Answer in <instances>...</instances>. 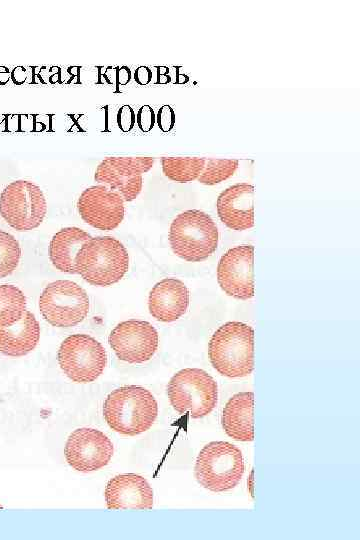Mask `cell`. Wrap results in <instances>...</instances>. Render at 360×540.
<instances>
[{"label":"cell","instance_id":"484cf974","mask_svg":"<svg viewBox=\"0 0 360 540\" xmlns=\"http://www.w3.org/2000/svg\"><path fill=\"white\" fill-rule=\"evenodd\" d=\"M156 122L162 132L171 131L176 122V115L170 105H163L159 108L156 115Z\"/></svg>","mask_w":360,"mask_h":540},{"label":"cell","instance_id":"ac0fdd59","mask_svg":"<svg viewBox=\"0 0 360 540\" xmlns=\"http://www.w3.org/2000/svg\"><path fill=\"white\" fill-rule=\"evenodd\" d=\"M254 393L239 392L226 403L221 417L225 433L237 441L254 440Z\"/></svg>","mask_w":360,"mask_h":540},{"label":"cell","instance_id":"52a82bcc","mask_svg":"<svg viewBox=\"0 0 360 540\" xmlns=\"http://www.w3.org/2000/svg\"><path fill=\"white\" fill-rule=\"evenodd\" d=\"M47 212L45 196L39 186L27 180L8 184L0 195V214L18 231L37 228Z\"/></svg>","mask_w":360,"mask_h":540},{"label":"cell","instance_id":"cb8c5ba5","mask_svg":"<svg viewBox=\"0 0 360 540\" xmlns=\"http://www.w3.org/2000/svg\"><path fill=\"white\" fill-rule=\"evenodd\" d=\"M21 256L18 241L3 230H0V278L10 275L17 267Z\"/></svg>","mask_w":360,"mask_h":540},{"label":"cell","instance_id":"5bb4252c","mask_svg":"<svg viewBox=\"0 0 360 540\" xmlns=\"http://www.w3.org/2000/svg\"><path fill=\"white\" fill-rule=\"evenodd\" d=\"M77 207L86 223L104 231L118 227L125 213L122 196L105 185L86 188L78 199Z\"/></svg>","mask_w":360,"mask_h":540},{"label":"cell","instance_id":"603a6c76","mask_svg":"<svg viewBox=\"0 0 360 540\" xmlns=\"http://www.w3.org/2000/svg\"><path fill=\"white\" fill-rule=\"evenodd\" d=\"M238 168L235 159H208L197 180L205 185H215L230 178Z\"/></svg>","mask_w":360,"mask_h":540},{"label":"cell","instance_id":"d4e9b609","mask_svg":"<svg viewBox=\"0 0 360 540\" xmlns=\"http://www.w3.org/2000/svg\"><path fill=\"white\" fill-rule=\"evenodd\" d=\"M156 122V115L150 105H143L136 114V123L142 132H150Z\"/></svg>","mask_w":360,"mask_h":540},{"label":"cell","instance_id":"ba28073f","mask_svg":"<svg viewBox=\"0 0 360 540\" xmlns=\"http://www.w3.org/2000/svg\"><path fill=\"white\" fill-rule=\"evenodd\" d=\"M58 362L69 379L77 383H89L103 373L107 354L95 338L87 334H73L61 343Z\"/></svg>","mask_w":360,"mask_h":540},{"label":"cell","instance_id":"277c9868","mask_svg":"<svg viewBox=\"0 0 360 540\" xmlns=\"http://www.w3.org/2000/svg\"><path fill=\"white\" fill-rule=\"evenodd\" d=\"M169 242L178 257L200 262L215 252L218 229L207 213L197 209L186 210L172 221Z\"/></svg>","mask_w":360,"mask_h":540},{"label":"cell","instance_id":"7c38bea8","mask_svg":"<svg viewBox=\"0 0 360 540\" xmlns=\"http://www.w3.org/2000/svg\"><path fill=\"white\" fill-rule=\"evenodd\" d=\"M116 356L128 363L150 360L158 347V333L147 321L130 319L119 323L108 338Z\"/></svg>","mask_w":360,"mask_h":540},{"label":"cell","instance_id":"9c48e42d","mask_svg":"<svg viewBox=\"0 0 360 540\" xmlns=\"http://www.w3.org/2000/svg\"><path fill=\"white\" fill-rule=\"evenodd\" d=\"M45 320L56 327H71L82 322L89 311L87 293L69 280H57L45 287L39 298Z\"/></svg>","mask_w":360,"mask_h":540},{"label":"cell","instance_id":"5b68a950","mask_svg":"<svg viewBox=\"0 0 360 540\" xmlns=\"http://www.w3.org/2000/svg\"><path fill=\"white\" fill-rule=\"evenodd\" d=\"M244 470L242 452L237 446L227 441H212L199 452L194 474L204 488L223 492L237 486Z\"/></svg>","mask_w":360,"mask_h":540},{"label":"cell","instance_id":"f546056e","mask_svg":"<svg viewBox=\"0 0 360 540\" xmlns=\"http://www.w3.org/2000/svg\"><path fill=\"white\" fill-rule=\"evenodd\" d=\"M11 78L14 83L18 85L22 84L26 79L25 69L21 66L16 67L11 73Z\"/></svg>","mask_w":360,"mask_h":540},{"label":"cell","instance_id":"e0dca14e","mask_svg":"<svg viewBox=\"0 0 360 540\" xmlns=\"http://www.w3.org/2000/svg\"><path fill=\"white\" fill-rule=\"evenodd\" d=\"M189 305V291L176 278H165L150 291L148 307L150 314L162 322H173L185 314Z\"/></svg>","mask_w":360,"mask_h":540},{"label":"cell","instance_id":"30bf717a","mask_svg":"<svg viewBox=\"0 0 360 540\" xmlns=\"http://www.w3.org/2000/svg\"><path fill=\"white\" fill-rule=\"evenodd\" d=\"M153 163L152 157H107L97 166L94 178L130 202L141 192L142 175Z\"/></svg>","mask_w":360,"mask_h":540},{"label":"cell","instance_id":"d6986e66","mask_svg":"<svg viewBox=\"0 0 360 540\" xmlns=\"http://www.w3.org/2000/svg\"><path fill=\"white\" fill-rule=\"evenodd\" d=\"M40 326L30 311L10 326H0V352L19 357L32 351L39 342Z\"/></svg>","mask_w":360,"mask_h":540},{"label":"cell","instance_id":"9a60e30c","mask_svg":"<svg viewBox=\"0 0 360 540\" xmlns=\"http://www.w3.org/2000/svg\"><path fill=\"white\" fill-rule=\"evenodd\" d=\"M105 501L108 509H151L153 489L141 475L119 474L108 481Z\"/></svg>","mask_w":360,"mask_h":540},{"label":"cell","instance_id":"44dd1931","mask_svg":"<svg viewBox=\"0 0 360 540\" xmlns=\"http://www.w3.org/2000/svg\"><path fill=\"white\" fill-rule=\"evenodd\" d=\"M206 159L199 157H163L162 170L170 180L180 183L190 182L199 177Z\"/></svg>","mask_w":360,"mask_h":540},{"label":"cell","instance_id":"2e32d148","mask_svg":"<svg viewBox=\"0 0 360 540\" xmlns=\"http://www.w3.org/2000/svg\"><path fill=\"white\" fill-rule=\"evenodd\" d=\"M220 220L230 229L242 231L254 226V187L238 183L222 191L216 202Z\"/></svg>","mask_w":360,"mask_h":540},{"label":"cell","instance_id":"8fae6325","mask_svg":"<svg viewBox=\"0 0 360 540\" xmlns=\"http://www.w3.org/2000/svg\"><path fill=\"white\" fill-rule=\"evenodd\" d=\"M111 440L94 428H78L68 437L64 454L68 464L79 472H92L106 466L113 455Z\"/></svg>","mask_w":360,"mask_h":540},{"label":"cell","instance_id":"f1b7e54d","mask_svg":"<svg viewBox=\"0 0 360 540\" xmlns=\"http://www.w3.org/2000/svg\"><path fill=\"white\" fill-rule=\"evenodd\" d=\"M131 79V71L127 66H123L117 71V83L126 85Z\"/></svg>","mask_w":360,"mask_h":540},{"label":"cell","instance_id":"4316f807","mask_svg":"<svg viewBox=\"0 0 360 540\" xmlns=\"http://www.w3.org/2000/svg\"><path fill=\"white\" fill-rule=\"evenodd\" d=\"M117 125L123 132H129L133 129L136 123V114L133 108L129 105H123L117 112Z\"/></svg>","mask_w":360,"mask_h":540},{"label":"cell","instance_id":"3957f363","mask_svg":"<svg viewBox=\"0 0 360 540\" xmlns=\"http://www.w3.org/2000/svg\"><path fill=\"white\" fill-rule=\"evenodd\" d=\"M128 267L126 248L111 236L91 238L82 245L75 258L76 273L96 286H109L118 282Z\"/></svg>","mask_w":360,"mask_h":540},{"label":"cell","instance_id":"4fadbf2b","mask_svg":"<svg viewBox=\"0 0 360 540\" xmlns=\"http://www.w3.org/2000/svg\"><path fill=\"white\" fill-rule=\"evenodd\" d=\"M254 246L240 245L228 250L219 260L217 280L229 296L247 300L254 296Z\"/></svg>","mask_w":360,"mask_h":540},{"label":"cell","instance_id":"4dcf8cb0","mask_svg":"<svg viewBox=\"0 0 360 540\" xmlns=\"http://www.w3.org/2000/svg\"><path fill=\"white\" fill-rule=\"evenodd\" d=\"M10 78V75H9V72L7 70V68L5 67H0V84L1 85H4L8 82Z\"/></svg>","mask_w":360,"mask_h":540},{"label":"cell","instance_id":"83f0119b","mask_svg":"<svg viewBox=\"0 0 360 540\" xmlns=\"http://www.w3.org/2000/svg\"><path fill=\"white\" fill-rule=\"evenodd\" d=\"M134 80L139 85H147L152 80V70L147 66H139L134 72Z\"/></svg>","mask_w":360,"mask_h":540},{"label":"cell","instance_id":"7402d4cb","mask_svg":"<svg viewBox=\"0 0 360 540\" xmlns=\"http://www.w3.org/2000/svg\"><path fill=\"white\" fill-rule=\"evenodd\" d=\"M26 311V298L14 285H0V326H10Z\"/></svg>","mask_w":360,"mask_h":540},{"label":"cell","instance_id":"8992f818","mask_svg":"<svg viewBox=\"0 0 360 540\" xmlns=\"http://www.w3.org/2000/svg\"><path fill=\"white\" fill-rule=\"evenodd\" d=\"M167 395L175 411L189 413L199 419L207 416L218 401L216 381L204 370L185 368L178 371L167 385Z\"/></svg>","mask_w":360,"mask_h":540},{"label":"cell","instance_id":"6da1fadb","mask_svg":"<svg viewBox=\"0 0 360 540\" xmlns=\"http://www.w3.org/2000/svg\"><path fill=\"white\" fill-rule=\"evenodd\" d=\"M157 414L158 405L152 393L136 385L113 390L103 405V415L109 427L127 436L147 431Z\"/></svg>","mask_w":360,"mask_h":540},{"label":"cell","instance_id":"7a4b0ae2","mask_svg":"<svg viewBox=\"0 0 360 540\" xmlns=\"http://www.w3.org/2000/svg\"><path fill=\"white\" fill-rule=\"evenodd\" d=\"M208 355L214 369L229 378L245 377L254 369V330L245 323L231 321L212 335Z\"/></svg>","mask_w":360,"mask_h":540},{"label":"cell","instance_id":"ffe728a7","mask_svg":"<svg viewBox=\"0 0 360 540\" xmlns=\"http://www.w3.org/2000/svg\"><path fill=\"white\" fill-rule=\"evenodd\" d=\"M91 238L90 234L78 227L59 230L52 237L49 246V256L54 267L62 272L76 273V255L82 245Z\"/></svg>","mask_w":360,"mask_h":540}]
</instances>
